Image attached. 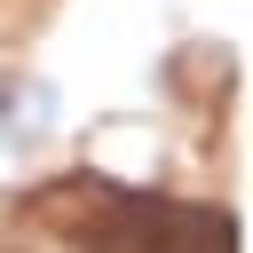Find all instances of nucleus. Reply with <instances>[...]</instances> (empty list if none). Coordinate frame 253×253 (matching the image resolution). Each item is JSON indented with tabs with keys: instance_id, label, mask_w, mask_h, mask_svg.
Wrapping results in <instances>:
<instances>
[{
	"instance_id": "1",
	"label": "nucleus",
	"mask_w": 253,
	"mask_h": 253,
	"mask_svg": "<svg viewBox=\"0 0 253 253\" xmlns=\"http://www.w3.org/2000/svg\"><path fill=\"white\" fill-rule=\"evenodd\" d=\"M87 253H237V221L213 206H174L142 190H95Z\"/></svg>"
}]
</instances>
